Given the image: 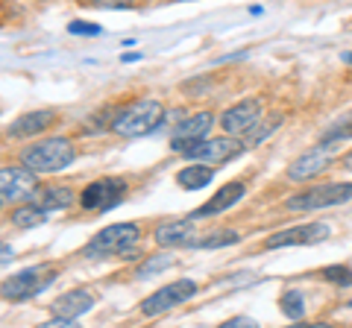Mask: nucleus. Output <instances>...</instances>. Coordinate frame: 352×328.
<instances>
[{"label": "nucleus", "instance_id": "obj_2", "mask_svg": "<svg viewBox=\"0 0 352 328\" xmlns=\"http://www.w3.org/2000/svg\"><path fill=\"white\" fill-rule=\"evenodd\" d=\"M76 159V150L68 138H44V141H36L32 147L24 150L21 161L27 164L30 170L36 173H56V170H65L68 164Z\"/></svg>", "mask_w": 352, "mask_h": 328}, {"label": "nucleus", "instance_id": "obj_19", "mask_svg": "<svg viewBox=\"0 0 352 328\" xmlns=\"http://www.w3.org/2000/svg\"><path fill=\"white\" fill-rule=\"evenodd\" d=\"M47 220V209L38 202V205H21V209L12 211V223L18 229H36Z\"/></svg>", "mask_w": 352, "mask_h": 328}, {"label": "nucleus", "instance_id": "obj_11", "mask_svg": "<svg viewBox=\"0 0 352 328\" xmlns=\"http://www.w3.org/2000/svg\"><path fill=\"white\" fill-rule=\"evenodd\" d=\"M332 161H335V147L332 144H317L311 150H305L302 156L291 164V167H288V179H294V182L314 179L317 173H323Z\"/></svg>", "mask_w": 352, "mask_h": 328}, {"label": "nucleus", "instance_id": "obj_9", "mask_svg": "<svg viewBox=\"0 0 352 328\" xmlns=\"http://www.w3.org/2000/svg\"><path fill=\"white\" fill-rule=\"evenodd\" d=\"M38 188L36 170L24 167H3L0 170V202H24Z\"/></svg>", "mask_w": 352, "mask_h": 328}, {"label": "nucleus", "instance_id": "obj_5", "mask_svg": "<svg viewBox=\"0 0 352 328\" xmlns=\"http://www.w3.org/2000/svg\"><path fill=\"white\" fill-rule=\"evenodd\" d=\"M352 200V185L349 182H329V185H317L302 194L291 196L285 202L288 211H317V209H329V205H340Z\"/></svg>", "mask_w": 352, "mask_h": 328}, {"label": "nucleus", "instance_id": "obj_22", "mask_svg": "<svg viewBox=\"0 0 352 328\" xmlns=\"http://www.w3.org/2000/svg\"><path fill=\"white\" fill-rule=\"evenodd\" d=\"M71 202H74V194L65 188H56V185H53V188H44V194H41V205L47 211H62V209H71Z\"/></svg>", "mask_w": 352, "mask_h": 328}, {"label": "nucleus", "instance_id": "obj_15", "mask_svg": "<svg viewBox=\"0 0 352 328\" xmlns=\"http://www.w3.org/2000/svg\"><path fill=\"white\" fill-rule=\"evenodd\" d=\"M56 112H50V108H41V112H27L21 115L18 120H12L6 129L9 138H36L38 132H44V129H50L53 124H56Z\"/></svg>", "mask_w": 352, "mask_h": 328}, {"label": "nucleus", "instance_id": "obj_14", "mask_svg": "<svg viewBox=\"0 0 352 328\" xmlns=\"http://www.w3.org/2000/svg\"><path fill=\"white\" fill-rule=\"evenodd\" d=\"M200 240V232L191 220H168L156 229V244L168 249H185Z\"/></svg>", "mask_w": 352, "mask_h": 328}, {"label": "nucleus", "instance_id": "obj_10", "mask_svg": "<svg viewBox=\"0 0 352 328\" xmlns=\"http://www.w3.org/2000/svg\"><path fill=\"white\" fill-rule=\"evenodd\" d=\"M212 124H214L212 112H197V115L182 117L179 124H176V129H173L170 147H173L176 152H188L194 144H200V141L206 138V132L212 129Z\"/></svg>", "mask_w": 352, "mask_h": 328}, {"label": "nucleus", "instance_id": "obj_8", "mask_svg": "<svg viewBox=\"0 0 352 328\" xmlns=\"http://www.w3.org/2000/svg\"><path fill=\"white\" fill-rule=\"evenodd\" d=\"M126 196V182L124 179H97L82 191L80 202L88 211H109Z\"/></svg>", "mask_w": 352, "mask_h": 328}, {"label": "nucleus", "instance_id": "obj_20", "mask_svg": "<svg viewBox=\"0 0 352 328\" xmlns=\"http://www.w3.org/2000/svg\"><path fill=\"white\" fill-rule=\"evenodd\" d=\"M352 138V112H346V115H340L332 126L323 132V138H320V144H332V147H338L340 141H349Z\"/></svg>", "mask_w": 352, "mask_h": 328}, {"label": "nucleus", "instance_id": "obj_26", "mask_svg": "<svg viewBox=\"0 0 352 328\" xmlns=\"http://www.w3.org/2000/svg\"><path fill=\"white\" fill-rule=\"evenodd\" d=\"M173 264V258L170 255H164V258H150V261H144V264L138 267V279H147V276H156V272H162V270H168Z\"/></svg>", "mask_w": 352, "mask_h": 328}, {"label": "nucleus", "instance_id": "obj_24", "mask_svg": "<svg viewBox=\"0 0 352 328\" xmlns=\"http://www.w3.org/2000/svg\"><path fill=\"white\" fill-rule=\"evenodd\" d=\"M238 240H241V235L232 232V229H226V232H214V235L200 237L194 246L197 249H217V246H232V244H238Z\"/></svg>", "mask_w": 352, "mask_h": 328}, {"label": "nucleus", "instance_id": "obj_31", "mask_svg": "<svg viewBox=\"0 0 352 328\" xmlns=\"http://www.w3.org/2000/svg\"><path fill=\"white\" fill-rule=\"evenodd\" d=\"M340 161H344V167H346V170L352 173V150H349V152H346V156H344V159H340Z\"/></svg>", "mask_w": 352, "mask_h": 328}, {"label": "nucleus", "instance_id": "obj_32", "mask_svg": "<svg viewBox=\"0 0 352 328\" xmlns=\"http://www.w3.org/2000/svg\"><path fill=\"white\" fill-rule=\"evenodd\" d=\"M349 308H352V302H349Z\"/></svg>", "mask_w": 352, "mask_h": 328}, {"label": "nucleus", "instance_id": "obj_25", "mask_svg": "<svg viewBox=\"0 0 352 328\" xmlns=\"http://www.w3.org/2000/svg\"><path fill=\"white\" fill-rule=\"evenodd\" d=\"M320 276H323L326 281H332V284H340V288H349V284H352V270L344 267V264L323 267V270H320Z\"/></svg>", "mask_w": 352, "mask_h": 328}, {"label": "nucleus", "instance_id": "obj_16", "mask_svg": "<svg viewBox=\"0 0 352 328\" xmlns=\"http://www.w3.org/2000/svg\"><path fill=\"white\" fill-rule=\"evenodd\" d=\"M91 305H94V296L88 290H68L53 302V314H56L59 320L74 323V320H80L85 311H91Z\"/></svg>", "mask_w": 352, "mask_h": 328}, {"label": "nucleus", "instance_id": "obj_13", "mask_svg": "<svg viewBox=\"0 0 352 328\" xmlns=\"http://www.w3.org/2000/svg\"><path fill=\"white\" fill-rule=\"evenodd\" d=\"M258 120H261V103L256 97H250V100L229 106L223 117H220V126H223L229 135H238V132H247L250 126H256Z\"/></svg>", "mask_w": 352, "mask_h": 328}, {"label": "nucleus", "instance_id": "obj_1", "mask_svg": "<svg viewBox=\"0 0 352 328\" xmlns=\"http://www.w3.org/2000/svg\"><path fill=\"white\" fill-rule=\"evenodd\" d=\"M164 124V108L159 100H138L126 106L115 120H112V132L120 138H138L147 135L153 129H159Z\"/></svg>", "mask_w": 352, "mask_h": 328}, {"label": "nucleus", "instance_id": "obj_27", "mask_svg": "<svg viewBox=\"0 0 352 328\" xmlns=\"http://www.w3.org/2000/svg\"><path fill=\"white\" fill-rule=\"evenodd\" d=\"M68 32H74V36H100V27L97 24H80V21H74V24H68Z\"/></svg>", "mask_w": 352, "mask_h": 328}, {"label": "nucleus", "instance_id": "obj_23", "mask_svg": "<svg viewBox=\"0 0 352 328\" xmlns=\"http://www.w3.org/2000/svg\"><path fill=\"white\" fill-rule=\"evenodd\" d=\"M279 305H282V314L288 316V320H302L305 305H302V293L300 290H285Z\"/></svg>", "mask_w": 352, "mask_h": 328}, {"label": "nucleus", "instance_id": "obj_6", "mask_svg": "<svg viewBox=\"0 0 352 328\" xmlns=\"http://www.w3.org/2000/svg\"><path fill=\"white\" fill-rule=\"evenodd\" d=\"M194 293H197V281L194 279H176L170 284H164L162 290H156L153 296H147L144 305H141V311H144L147 316H159L164 311L176 308V305L188 302Z\"/></svg>", "mask_w": 352, "mask_h": 328}, {"label": "nucleus", "instance_id": "obj_29", "mask_svg": "<svg viewBox=\"0 0 352 328\" xmlns=\"http://www.w3.org/2000/svg\"><path fill=\"white\" fill-rule=\"evenodd\" d=\"M12 258H15L12 246H9V244H0V267H3V264H9V261H12Z\"/></svg>", "mask_w": 352, "mask_h": 328}, {"label": "nucleus", "instance_id": "obj_12", "mask_svg": "<svg viewBox=\"0 0 352 328\" xmlns=\"http://www.w3.org/2000/svg\"><path fill=\"white\" fill-rule=\"evenodd\" d=\"M329 237V226L326 223H308V226H294L285 229V232H276L273 237L264 240L267 249H282V246H311L320 244V240Z\"/></svg>", "mask_w": 352, "mask_h": 328}, {"label": "nucleus", "instance_id": "obj_17", "mask_svg": "<svg viewBox=\"0 0 352 328\" xmlns=\"http://www.w3.org/2000/svg\"><path fill=\"white\" fill-rule=\"evenodd\" d=\"M244 196V182H229V185H223L212 200L208 202H203L200 209L194 211V217H212V214H220V211H226V209H232V205Z\"/></svg>", "mask_w": 352, "mask_h": 328}, {"label": "nucleus", "instance_id": "obj_3", "mask_svg": "<svg viewBox=\"0 0 352 328\" xmlns=\"http://www.w3.org/2000/svg\"><path fill=\"white\" fill-rule=\"evenodd\" d=\"M138 237H141V232H138L135 223H115L88 240L85 255L88 258H106V255L132 258V246L138 244Z\"/></svg>", "mask_w": 352, "mask_h": 328}, {"label": "nucleus", "instance_id": "obj_30", "mask_svg": "<svg viewBox=\"0 0 352 328\" xmlns=\"http://www.w3.org/2000/svg\"><path fill=\"white\" fill-rule=\"evenodd\" d=\"M226 325H229V328H238V325H256V323H252L250 316H247V320H229Z\"/></svg>", "mask_w": 352, "mask_h": 328}, {"label": "nucleus", "instance_id": "obj_18", "mask_svg": "<svg viewBox=\"0 0 352 328\" xmlns=\"http://www.w3.org/2000/svg\"><path fill=\"white\" fill-rule=\"evenodd\" d=\"M214 179V167H206V164H188V167H182L179 173H176V185L185 191H200L206 188L208 182Z\"/></svg>", "mask_w": 352, "mask_h": 328}, {"label": "nucleus", "instance_id": "obj_28", "mask_svg": "<svg viewBox=\"0 0 352 328\" xmlns=\"http://www.w3.org/2000/svg\"><path fill=\"white\" fill-rule=\"evenodd\" d=\"M88 3H94V6H109V9H124L126 0H88Z\"/></svg>", "mask_w": 352, "mask_h": 328}, {"label": "nucleus", "instance_id": "obj_7", "mask_svg": "<svg viewBox=\"0 0 352 328\" xmlns=\"http://www.w3.org/2000/svg\"><path fill=\"white\" fill-rule=\"evenodd\" d=\"M244 150H247L244 141L235 138H206L200 144H194L188 152H182V156L188 161H203V164H226Z\"/></svg>", "mask_w": 352, "mask_h": 328}, {"label": "nucleus", "instance_id": "obj_4", "mask_svg": "<svg viewBox=\"0 0 352 328\" xmlns=\"http://www.w3.org/2000/svg\"><path fill=\"white\" fill-rule=\"evenodd\" d=\"M53 279H56V267L53 264H36V267H27L9 276L3 284H0V296L9 299V302H24L38 296L41 290H47Z\"/></svg>", "mask_w": 352, "mask_h": 328}, {"label": "nucleus", "instance_id": "obj_21", "mask_svg": "<svg viewBox=\"0 0 352 328\" xmlns=\"http://www.w3.org/2000/svg\"><path fill=\"white\" fill-rule=\"evenodd\" d=\"M279 124H282V115H276L273 120H258L256 126H250L247 132H244V135H247V138H244V147H258L264 138H270L273 132H276Z\"/></svg>", "mask_w": 352, "mask_h": 328}]
</instances>
